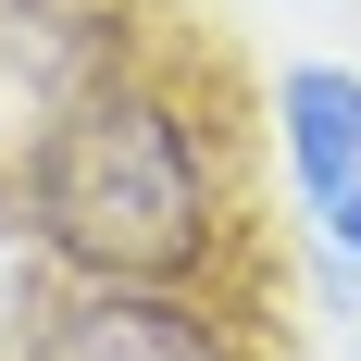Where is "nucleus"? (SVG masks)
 Returning <instances> with one entry per match:
<instances>
[{
    "mask_svg": "<svg viewBox=\"0 0 361 361\" xmlns=\"http://www.w3.org/2000/svg\"><path fill=\"white\" fill-rule=\"evenodd\" d=\"M13 361H237V349L187 287H87L63 312H37Z\"/></svg>",
    "mask_w": 361,
    "mask_h": 361,
    "instance_id": "f03ea898",
    "label": "nucleus"
},
{
    "mask_svg": "<svg viewBox=\"0 0 361 361\" xmlns=\"http://www.w3.org/2000/svg\"><path fill=\"white\" fill-rule=\"evenodd\" d=\"M287 175L324 212V237L361 262V75H287Z\"/></svg>",
    "mask_w": 361,
    "mask_h": 361,
    "instance_id": "7ed1b4c3",
    "label": "nucleus"
},
{
    "mask_svg": "<svg viewBox=\"0 0 361 361\" xmlns=\"http://www.w3.org/2000/svg\"><path fill=\"white\" fill-rule=\"evenodd\" d=\"M37 224L75 274L100 287H187L224 237V175H212V137L175 87H87V100L37 137Z\"/></svg>",
    "mask_w": 361,
    "mask_h": 361,
    "instance_id": "f257e3e1",
    "label": "nucleus"
}]
</instances>
